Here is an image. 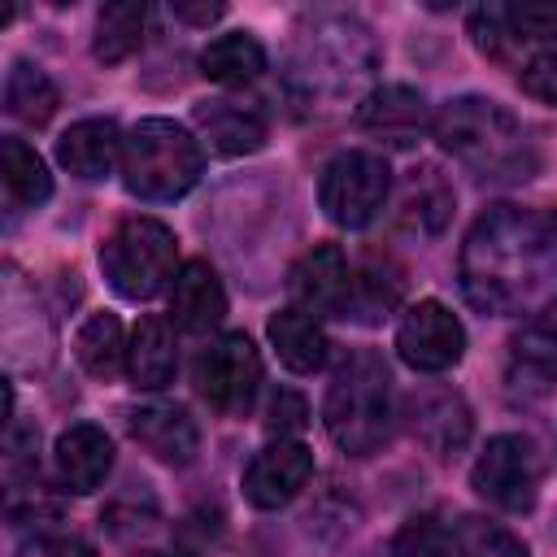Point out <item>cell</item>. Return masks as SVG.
I'll return each mask as SVG.
<instances>
[{
  "mask_svg": "<svg viewBox=\"0 0 557 557\" xmlns=\"http://www.w3.org/2000/svg\"><path fill=\"white\" fill-rule=\"evenodd\" d=\"M313 479V448L300 440H274L244 466V496L257 509H283Z\"/></svg>",
  "mask_w": 557,
  "mask_h": 557,
  "instance_id": "cell-10",
  "label": "cell"
},
{
  "mask_svg": "<svg viewBox=\"0 0 557 557\" xmlns=\"http://www.w3.org/2000/svg\"><path fill=\"white\" fill-rule=\"evenodd\" d=\"M52 466H57V479H61L65 492L87 496V492H96V487L109 479V470H113V440H109L100 426L78 422V426H70V431L57 435Z\"/></svg>",
  "mask_w": 557,
  "mask_h": 557,
  "instance_id": "cell-13",
  "label": "cell"
},
{
  "mask_svg": "<svg viewBox=\"0 0 557 557\" xmlns=\"http://www.w3.org/2000/svg\"><path fill=\"white\" fill-rule=\"evenodd\" d=\"M387 196H392V170L379 152H366V148H348L331 157L318 178V205L344 231L370 226L383 213Z\"/></svg>",
  "mask_w": 557,
  "mask_h": 557,
  "instance_id": "cell-6",
  "label": "cell"
},
{
  "mask_svg": "<svg viewBox=\"0 0 557 557\" xmlns=\"http://www.w3.org/2000/svg\"><path fill=\"white\" fill-rule=\"evenodd\" d=\"M431 135L440 139V148L448 157H457L479 178H531L527 170L535 165V157H531L522 122L487 96L448 100L435 113Z\"/></svg>",
  "mask_w": 557,
  "mask_h": 557,
  "instance_id": "cell-2",
  "label": "cell"
},
{
  "mask_svg": "<svg viewBox=\"0 0 557 557\" xmlns=\"http://www.w3.org/2000/svg\"><path fill=\"white\" fill-rule=\"evenodd\" d=\"M170 318L174 326L205 335L226 318V287L209 261H187L170 283Z\"/></svg>",
  "mask_w": 557,
  "mask_h": 557,
  "instance_id": "cell-14",
  "label": "cell"
},
{
  "mask_svg": "<svg viewBox=\"0 0 557 557\" xmlns=\"http://www.w3.org/2000/svg\"><path fill=\"white\" fill-rule=\"evenodd\" d=\"M205 170L200 139L170 117H144L131 126L122 144V183L139 200H178L196 187Z\"/></svg>",
  "mask_w": 557,
  "mask_h": 557,
  "instance_id": "cell-4",
  "label": "cell"
},
{
  "mask_svg": "<svg viewBox=\"0 0 557 557\" xmlns=\"http://www.w3.org/2000/svg\"><path fill=\"white\" fill-rule=\"evenodd\" d=\"M348 257L339 244H318L309 248L292 274H287V296L296 309L322 318V313H344V300H348Z\"/></svg>",
  "mask_w": 557,
  "mask_h": 557,
  "instance_id": "cell-11",
  "label": "cell"
},
{
  "mask_svg": "<svg viewBox=\"0 0 557 557\" xmlns=\"http://www.w3.org/2000/svg\"><path fill=\"white\" fill-rule=\"evenodd\" d=\"M17 557H96L83 540H65V535H44L17 548Z\"/></svg>",
  "mask_w": 557,
  "mask_h": 557,
  "instance_id": "cell-35",
  "label": "cell"
},
{
  "mask_svg": "<svg viewBox=\"0 0 557 557\" xmlns=\"http://www.w3.org/2000/svg\"><path fill=\"white\" fill-rule=\"evenodd\" d=\"M470 35H474L479 52H487L492 61H505V57L522 44L518 30L509 26V9H505V4H483V9H474V13H470Z\"/></svg>",
  "mask_w": 557,
  "mask_h": 557,
  "instance_id": "cell-31",
  "label": "cell"
},
{
  "mask_svg": "<svg viewBox=\"0 0 557 557\" xmlns=\"http://www.w3.org/2000/svg\"><path fill=\"white\" fill-rule=\"evenodd\" d=\"M0 178H4L9 205H17V209H39L52 196V174H48L44 157L17 135L0 139Z\"/></svg>",
  "mask_w": 557,
  "mask_h": 557,
  "instance_id": "cell-25",
  "label": "cell"
},
{
  "mask_svg": "<svg viewBox=\"0 0 557 557\" xmlns=\"http://www.w3.org/2000/svg\"><path fill=\"white\" fill-rule=\"evenodd\" d=\"M196 387L209 400V409L239 418L252 409L257 387H261V357L244 331L218 335L200 357H196Z\"/></svg>",
  "mask_w": 557,
  "mask_h": 557,
  "instance_id": "cell-8",
  "label": "cell"
},
{
  "mask_svg": "<svg viewBox=\"0 0 557 557\" xmlns=\"http://www.w3.org/2000/svg\"><path fill=\"white\" fill-rule=\"evenodd\" d=\"M392 374L387 361L374 348H357L344 357V366L331 374L326 400H322V422L326 435L348 453V457H370L387 444L392 435Z\"/></svg>",
  "mask_w": 557,
  "mask_h": 557,
  "instance_id": "cell-3",
  "label": "cell"
},
{
  "mask_svg": "<svg viewBox=\"0 0 557 557\" xmlns=\"http://www.w3.org/2000/svg\"><path fill=\"white\" fill-rule=\"evenodd\" d=\"M413 435L435 453L448 457L470 440V409L448 387H426L413 396Z\"/></svg>",
  "mask_w": 557,
  "mask_h": 557,
  "instance_id": "cell-20",
  "label": "cell"
},
{
  "mask_svg": "<svg viewBox=\"0 0 557 557\" xmlns=\"http://www.w3.org/2000/svg\"><path fill=\"white\" fill-rule=\"evenodd\" d=\"M461 292L492 318H540L557 309V205H492L461 244Z\"/></svg>",
  "mask_w": 557,
  "mask_h": 557,
  "instance_id": "cell-1",
  "label": "cell"
},
{
  "mask_svg": "<svg viewBox=\"0 0 557 557\" xmlns=\"http://www.w3.org/2000/svg\"><path fill=\"white\" fill-rule=\"evenodd\" d=\"M453 540H457V557H531L513 531L487 518H461Z\"/></svg>",
  "mask_w": 557,
  "mask_h": 557,
  "instance_id": "cell-29",
  "label": "cell"
},
{
  "mask_svg": "<svg viewBox=\"0 0 557 557\" xmlns=\"http://www.w3.org/2000/svg\"><path fill=\"white\" fill-rule=\"evenodd\" d=\"M178 370V348H174V326L161 313L139 318L131 348H126V374L144 392H161Z\"/></svg>",
  "mask_w": 557,
  "mask_h": 557,
  "instance_id": "cell-19",
  "label": "cell"
},
{
  "mask_svg": "<svg viewBox=\"0 0 557 557\" xmlns=\"http://www.w3.org/2000/svg\"><path fill=\"white\" fill-rule=\"evenodd\" d=\"M400 292H405L400 270H396L387 257H366V261H361V265H352V274H348L344 318L379 322L383 313H392V309H396Z\"/></svg>",
  "mask_w": 557,
  "mask_h": 557,
  "instance_id": "cell-22",
  "label": "cell"
},
{
  "mask_svg": "<svg viewBox=\"0 0 557 557\" xmlns=\"http://www.w3.org/2000/svg\"><path fill=\"white\" fill-rule=\"evenodd\" d=\"M505 9H509V26L518 30V39L557 35V0H518Z\"/></svg>",
  "mask_w": 557,
  "mask_h": 557,
  "instance_id": "cell-33",
  "label": "cell"
},
{
  "mask_svg": "<svg viewBox=\"0 0 557 557\" xmlns=\"http://www.w3.org/2000/svg\"><path fill=\"white\" fill-rule=\"evenodd\" d=\"M396 352L418 374H444L466 352V326L457 322V313L448 305L418 300L405 309V318L396 326Z\"/></svg>",
  "mask_w": 557,
  "mask_h": 557,
  "instance_id": "cell-9",
  "label": "cell"
},
{
  "mask_svg": "<svg viewBox=\"0 0 557 557\" xmlns=\"http://www.w3.org/2000/svg\"><path fill=\"white\" fill-rule=\"evenodd\" d=\"M265 335H270L278 361H283L292 374H313V370H322V361H326V331H322V322H318L313 313L287 305V309L270 313Z\"/></svg>",
  "mask_w": 557,
  "mask_h": 557,
  "instance_id": "cell-21",
  "label": "cell"
},
{
  "mask_svg": "<svg viewBox=\"0 0 557 557\" xmlns=\"http://www.w3.org/2000/svg\"><path fill=\"white\" fill-rule=\"evenodd\" d=\"M357 122H361V131H370V135H379V139L405 148V144H413L418 131L426 126V104H422V96H418L413 87L387 83V87H379V91H370V96L361 100Z\"/></svg>",
  "mask_w": 557,
  "mask_h": 557,
  "instance_id": "cell-18",
  "label": "cell"
},
{
  "mask_svg": "<svg viewBox=\"0 0 557 557\" xmlns=\"http://www.w3.org/2000/svg\"><path fill=\"white\" fill-rule=\"evenodd\" d=\"M261 70H265V48L248 30L218 35L200 52V74L218 87H244V83L261 78Z\"/></svg>",
  "mask_w": 557,
  "mask_h": 557,
  "instance_id": "cell-24",
  "label": "cell"
},
{
  "mask_svg": "<svg viewBox=\"0 0 557 557\" xmlns=\"http://www.w3.org/2000/svg\"><path fill=\"white\" fill-rule=\"evenodd\" d=\"M178 239L157 218H122L100 244V270L122 300H152L165 283H174Z\"/></svg>",
  "mask_w": 557,
  "mask_h": 557,
  "instance_id": "cell-5",
  "label": "cell"
},
{
  "mask_svg": "<svg viewBox=\"0 0 557 557\" xmlns=\"http://www.w3.org/2000/svg\"><path fill=\"white\" fill-rule=\"evenodd\" d=\"M57 104H61V96L39 65H30V61L9 65V78H4V113L9 117L26 122V126H44L57 113Z\"/></svg>",
  "mask_w": 557,
  "mask_h": 557,
  "instance_id": "cell-27",
  "label": "cell"
},
{
  "mask_svg": "<svg viewBox=\"0 0 557 557\" xmlns=\"http://www.w3.org/2000/svg\"><path fill=\"white\" fill-rule=\"evenodd\" d=\"M518 87L544 104H557V48H544V52H531L518 70Z\"/></svg>",
  "mask_w": 557,
  "mask_h": 557,
  "instance_id": "cell-32",
  "label": "cell"
},
{
  "mask_svg": "<svg viewBox=\"0 0 557 557\" xmlns=\"http://www.w3.org/2000/svg\"><path fill=\"white\" fill-rule=\"evenodd\" d=\"M196 131L209 139V148L218 157H248L265 144V117L231 96L218 100H200L196 104Z\"/></svg>",
  "mask_w": 557,
  "mask_h": 557,
  "instance_id": "cell-15",
  "label": "cell"
},
{
  "mask_svg": "<svg viewBox=\"0 0 557 557\" xmlns=\"http://www.w3.org/2000/svg\"><path fill=\"white\" fill-rule=\"evenodd\" d=\"M540 483L544 461L527 435H492L470 466V487L505 513H527L540 500Z\"/></svg>",
  "mask_w": 557,
  "mask_h": 557,
  "instance_id": "cell-7",
  "label": "cell"
},
{
  "mask_svg": "<svg viewBox=\"0 0 557 557\" xmlns=\"http://www.w3.org/2000/svg\"><path fill=\"white\" fill-rule=\"evenodd\" d=\"M170 13H174L178 22H187V26H209V22H218V17L226 13V4H218V0H213V4H209V0H200V4H196V0H174Z\"/></svg>",
  "mask_w": 557,
  "mask_h": 557,
  "instance_id": "cell-36",
  "label": "cell"
},
{
  "mask_svg": "<svg viewBox=\"0 0 557 557\" xmlns=\"http://www.w3.org/2000/svg\"><path fill=\"white\" fill-rule=\"evenodd\" d=\"M126 426H131L135 444L148 448L165 466H191L196 453H200V431H196V422L183 405H170V400L139 405Z\"/></svg>",
  "mask_w": 557,
  "mask_h": 557,
  "instance_id": "cell-12",
  "label": "cell"
},
{
  "mask_svg": "<svg viewBox=\"0 0 557 557\" xmlns=\"http://www.w3.org/2000/svg\"><path fill=\"white\" fill-rule=\"evenodd\" d=\"M122 144L126 135L117 131L113 117H83L57 139V161L74 178H104L113 165H122Z\"/></svg>",
  "mask_w": 557,
  "mask_h": 557,
  "instance_id": "cell-16",
  "label": "cell"
},
{
  "mask_svg": "<svg viewBox=\"0 0 557 557\" xmlns=\"http://www.w3.org/2000/svg\"><path fill=\"white\" fill-rule=\"evenodd\" d=\"M139 557H165V553H139Z\"/></svg>",
  "mask_w": 557,
  "mask_h": 557,
  "instance_id": "cell-37",
  "label": "cell"
},
{
  "mask_svg": "<svg viewBox=\"0 0 557 557\" xmlns=\"http://www.w3.org/2000/svg\"><path fill=\"white\" fill-rule=\"evenodd\" d=\"M144 22H148V4L144 0H113L96 13V35H91V52L104 65L126 61L139 44H144Z\"/></svg>",
  "mask_w": 557,
  "mask_h": 557,
  "instance_id": "cell-26",
  "label": "cell"
},
{
  "mask_svg": "<svg viewBox=\"0 0 557 557\" xmlns=\"http://www.w3.org/2000/svg\"><path fill=\"white\" fill-rule=\"evenodd\" d=\"M305 422H309V405H305L300 392H278V396L270 400V413H265V431H270V435L287 440V435H296Z\"/></svg>",
  "mask_w": 557,
  "mask_h": 557,
  "instance_id": "cell-34",
  "label": "cell"
},
{
  "mask_svg": "<svg viewBox=\"0 0 557 557\" xmlns=\"http://www.w3.org/2000/svg\"><path fill=\"white\" fill-rule=\"evenodd\" d=\"M74 357L91 379H117L126 366L122 322L113 313H91L74 335Z\"/></svg>",
  "mask_w": 557,
  "mask_h": 557,
  "instance_id": "cell-28",
  "label": "cell"
},
{
  "mask_svg": "<svg viewBox=\"0 0 557 557\" xmlns=\"http://www.w3.org/2000/svg\"><path fill=\"white\" fill-rule=\"evenodd\" d=\"M505 379L513 396H548L557 387V331L548 322H531L509 339Z\"/></svg>",
  "mask_w": 557,
  "mask_h": 557,
  "instance_id": "cell-17",
  "label": "cell"
},
{
  "mask_svg": "<svg viewBox=\"0 0 557 557\" xmlns=\"http://www.w3.org/2000/svg\"><path fill=\"white\" fill-rule=\"evenodd\" d=\"M448 218H453V187L444 183V174L435 165L413 170L400 191V226L418 235H440Z\"/></svg>",
  "mask_w": 557,
  "mask_h": 557,
  "instance_id": "cell-23",
  "label": "cell"
},
{
  "mask_svg": "<svg viewBox=\"0 0 557 557\" xmlns=\"http://www.w3.org/2000/svg\"><path fill=\"white\" fill-rule=\"evenodd\" d=\"M392 557H457V540L440 518L418 513L396 531Z\"/></svg>",
  "mask_w": 557,
  "mask_h": 557,
  "instance_id": "cell-30",
  "label": "cell"
}]
</instances>
